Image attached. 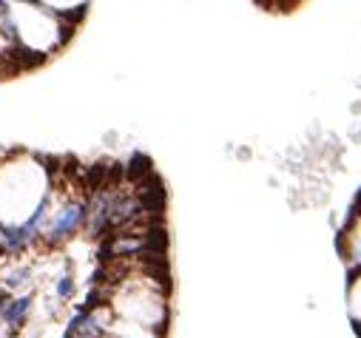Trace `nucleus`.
Here are the masks:
<instances>
[{"label":"nucleus","mask_w":361,"mask_h":338,"mask_svg":"<svg viewBox=\"0 0 361 338\" xmlns=\"http://www.w3.org/2000/svg\"><path fill=\"white\" fill-rule=\"evenodd\" d=\"M54 162L57 160L32 151L0 154V225L23 228L32 242H40L51 193L63 171V165Z\"/></svg>","instance_id":"nucleus-1"},{"label":"nucleus","mask_w":361,"mask_h":338,"mask_svg":"<svg viewBox=\"0 0 361 338\" xmlns=\"http://www.w3.org/2000/svg\"><path fill=\"white\" fill-rule=\"evenodd\" d=\"M0 9L12 26L26 69H37L54 54H60L77 32L71 20L37 4V0H0Z\"/></svg>","instance_id":"nucleus-2"},{"label":"nucleus","mask_w":361,"mask_h":338,"mask_svg":"<svg viewBox=\"0 0 361 338\" xmlns=\"http://www.w3.org/2000/svg\"><path fill=\"white\" fill-rule=\"evenodd\" d=\"M37 4L49 6L51 12L63 15L65 20H71L75 26H80L89 15V6H91V0H37Z\"/></svg>","instance_id":"nucleus-3"},{"label":"nucleus","mask_w":361,"mask_h":338,"mask_svg":"<svg viewBox=\"0 0 361 338\" xmlns=\"http://www.w3.org/2000/svg\"><path fill=\"white\" fill-rule=\"evenodd\" d=\"M29 310H32V296H18V299H9V304H6V313H4V324L6 327H20L23 324V318L29 316Z\"/></svg>","instance_id":"nucleus-4"},{"label":"nucleus","mask_w":361,"mask_h":338,"mask_svg":"<svg viewBox=\"0 0 361 338\" xmlns=\"http://www.w3.org/2000/svg\"><path fill=\"white\" fill-rule=\"evenodd\" d=\"M54 293H57L60 299H71V296H75V279H71L68 273H63V276L57 279V285H54Z\"/></svg>","instance_id":"nucleus-5"},{"label":"nucleus","mask_w":361,"mask_h":338,"mask_svg":"<svg viewBox=\"0 0 361 338\" xmlns=\"http://www.w3.org/2000/svg\"><path fill=\"white\" fill-rule=\"evenodd\" d=\"M26 276H29V267H20V270H12V273H6V287H20L23 282H26Z\"/></svg>","instance_id":"nucleus-6"},{"label":"nucleus","mask_w":361,"mask_h":338,"mask_svg":"<svg viewBox=\"0 0 361 338\" xmlns=\"http://www.w3.org/2000/svg\"><path fill=\"white\" fill-rule=\"evenodd\" d=\"M6 304H9V296L0 293V324H4V313H6Z\"/></svg>","instance_id":"nucleus-7"},{"label":"nucleus","mask_w":361,"mask_h":338,"mask_svg":"<svg viewBox=\"0 0 361 338\" xmlns=\"http://www.w3.org/2000/svg\"><path fill=\"white\" fill-rule=\"evenodd\" d=\"M103 338H120V335H111V332H106V335H103Z\"/></svg>","instance_id":"nucleus-8"},{"label":"nucleus","mask_w":361,"mask_h":338,"mask_svg":"<svg viewBox=\"0 0 361 338\" xmlns=\"http://www.w3.org/2000/svg\"><path fill=\"white\" fill-rule=\"evenodd\" d=\"M32 338H34V335H32Z\"/></svg>","instance_id":"nucleus-9"}]
</instances>
